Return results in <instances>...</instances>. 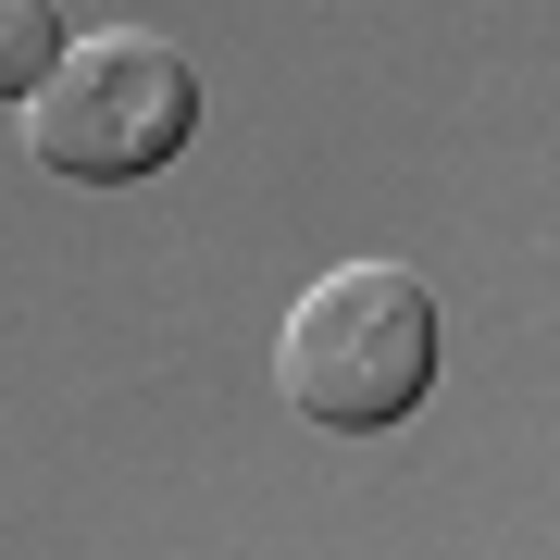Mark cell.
I'll return each mask as SVG.
<instances>
[{
  "label": "cell",
  "mask_w": 560,
  "mask_h": 560,
  "mask_svg": "<svg viewBox=\"0 0 560 560\" xmlns=\"http://www.w3.org/2000/svg\"><path fill=\"white\" fill-rule=\"evenodd\" d=\"M62 38H75V13H62V0H0V113L38 101V75L62 62Z\"/></svg>",
  "instance_id": "cell-3"
},
{
  "label": "cell",
  "mask_w": 560,
  "mask_h": 560,
  "mask_svg": "<svg viewBox=\"0 0 560 560\" xmlns=\"http://www.w3.org/2000/svg\"><path fill=\"white\" fill-rule=\"evenodd\" d=\"M200 138V62L150 25H101V38H62V62L25 101V150L62 187H138Z\"/></svg>",
  "instance_id": "cell-2"
},
{
  "label": "cell",
  "mask_w": 560,
  "mask_h": 560,
  "mask_svg": "<svg viewBox=\"0 0 560 560\" xmlns=\"http://www.w3.org/2000/svg\"><path fill=\"white\" fill-rule=\"evenodd\" d=\"M436 349H448V324H436V287L411 261H337L287 312L275 386L312 436H399L423 411V386H436Z\"/></svg>",
  "instance_id": "cell-1"
}]
</instances>
